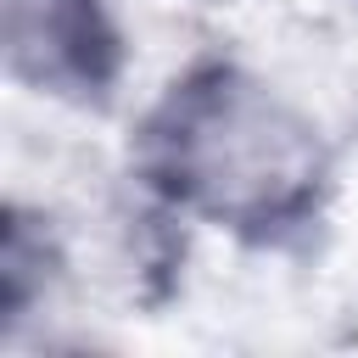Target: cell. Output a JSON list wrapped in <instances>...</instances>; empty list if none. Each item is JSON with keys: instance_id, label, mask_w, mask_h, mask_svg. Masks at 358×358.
<instances>
[{"instance_id": "3957f363", "label": "cell", "mask_w": 358, "mask_h": 358, "mask_svg": "<svg viewBox=\"0 0 358 358\" xmlns=\"http://www.w3.org/2000/svg\"><path fill=\"white\" fill-rule=\"evenodd\" d=\"M67 268H73V252H67L62 224L45 207H28L11 196L0 213V324L6 336H17L22 319L56 296Z\"/></svg>"}, {"instance_id": "7a4b0ae2", "label": "cell", "mask_w": 358, "mask_h": 358, "mask_svg": "<svg viewBox=\"0 0 358 358\" xmlns=\"http://www.w3.org/2000/svg\"><path fill=\"white\" fill-rule=\"evenodd\" d=\"M0 67L22 95L101 117L123 95L129 34L112 0H0Z\"/></svg>"}, {"instance_id": "6da1fadb", "label": "cell", "mask_w": 358, "mask_h": 358, "mask_svg": "<svg viewBox=\"0 0 358 358\" xmlns=\"http://www.w3.org/2000/svg\"><path fill=\"white\" fill-rule=\"evenodd\" d=\"M123 179L241 252H308L341 196V145L302 95L229 50H201L134 112Z\"/></svg>"}]
</instances>
